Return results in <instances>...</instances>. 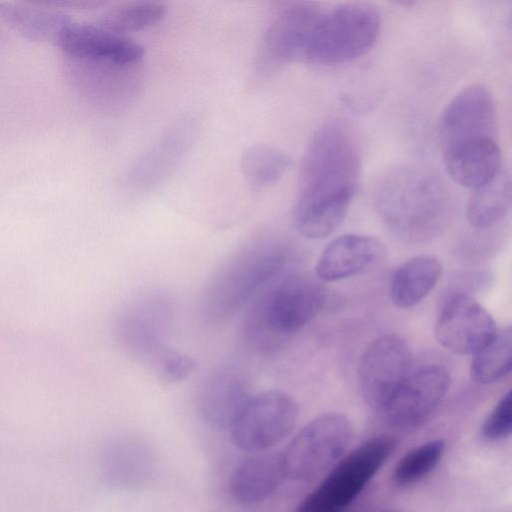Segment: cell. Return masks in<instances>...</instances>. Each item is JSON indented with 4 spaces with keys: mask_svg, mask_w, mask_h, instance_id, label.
<instances>
[{
    "mask_svg": "<svg viewBox=\"0 0 512 512\" xmlns=\"http://www.w3.org/2000/svg\"><path fill=\"white\" fill-rule=\"evenodd\" d=\"M57 45L75 58L107 60L119 65L139 61L145 50L136 41L108 31L101 26L71 23Z\"/></svg>",
    "mask_w": 512,
    "mask_h": 512,
    "instance_id": "9a60e30c",
    "label": "cell"
},
{
    "mask_svg": "<svg viewBox=\"0 0 512 512\" xmlns=\"http://www.w3.org/2000/svg\"><path fill=\"white\" fill-rule=\"evenodd\" d=\"M491 315L475 299L465 294L450 297L443 305L435 336L447 350L460 355H475L496 335Z\"/></svg>",
    "mask_w": 512,
    "mask_h": 512,
    "instance_id": "5bb4252c",
    "label": "cell"
},
{
    "mask_svg": "<svg viewBox=\"0 0 512 512\" xmlns=\"http://www.w3.org/2000/svg\"><path fill=\"white\" fill-rule=\"evenodd\" d=\"M285 477L282 454H257L235 468L230 478V493L240 504H257L273 495Z\"/></svg>",
    "mask_w": 512,
    "mask_h": 512,
    "instance_id": "d6986e66",
    "label": "cell"
},
{
    "mask_svg": "<svg viewBox=\"0 0 512 512\" xmlns=\"http://www.w3.org/2000/svg\"><path fill=\"white\" fill-rule=\"evenodd\" d=\"M449 383V373L439 365L411 371L379 415L394 428H417L436 411L448 391Z\"/></svg>",
    "mask_w": 512,
    "mask_h": 512,
    "instance_id": "7c38bea8",
    "label": "cell"
},
{
    "mask_svg": "<svg viewBox=\"0 0 512 512\" xmlns=\"http://www.w3.org/2000/svg\"><path fill=\"white\" fill-rule=\"evenodd\" d=\"M481 434L488 441L512 435V389L506 393L482 424Z\"/></svg>",
    "mask_w": 512,
    "mask_h": 512,
    "instance_id": "4316f807",
    "label": "cell"
},
{
    "mask_svg": "<svg viewBox=\"0 0 512 512\" xmlns=\"http://www.w3.org/2000/svg\"><path fill=\"white\" fill-rule=\"evenodd\" d=\"M512 371V326L496 333L492 340L475 354L470 367L473 381L490 384Z\"/></svg>",
    "mask_w": 512,
    "mask_h": 512,
    "instance_id": "cb8c5ba5",
    "label": "cell"
},
{
    "mask_svg": "<svg viewBox=\"0 0 512 512\" xmlns=\"http://www.w3.org/2000/svg\"><path fill=\"white\" fill-rule=\"evenodd\" d=\"M375 206L381 222L393 235L417 242L437 227L444 211V191L429 172L402 166L381 178Z\"/></svg>",
    "mask_w": 512,
    "mask_h": 512,
    "instance_id": "7a4b0ae2",
    "label": "cell"
},
{
    "mask_svg": "<svg viewBox=\"0 0 512 512\" xmlns=\"http://www.w3.org/2000/svg\"><path fill=\"white\" fill-rule=\"evenodd\" d=\"M361 148L353 127L333 118L314 132L304 152L293 207L295 229L309 239L332 234L357 192Z\"/></svg>",
    "mask_w": 512,
    "mask_h": 512,
    "instance_id": "6da1fadb",
    "label": "cell"
},
{
    "mask_svg": "<svg viewBox=\"0 0 512 512\" xmlns=\"http://www.w3.org/2000/svg\"><path fill=\"white\" fill-rule=\"evenodd\" d=\"M412 352L398 335L374 339L363 351L358 365V382L366 404L379 414L411 372Z\"/></svg>",
    "mask_w": 512,
    "mask_h": 512,
    "instance_id": "30bf717a",
    "label": "cell"
},
{
    "mask_svg": "<svg viewBox=\"0 0 512 512\" xmlns=\"http://www.w3.org/2000/svg\"><path fill=\"white\" fill-rule=\"evenodd\" d=\"M162 293L138 296L120 312L115 332L122 348L158 378L179 354L169 346L174 309Z\"/></svg>",
    "mask_w": 512,
    "mask_h": 512,
    "instance_id": "5b68a950",
    "label": "cell"
},
{
    "mask_svg": "<svg viewBox=\"0 0 512 512\" xmlns=\"http://www.w3.org/2000/svg\"><path fill=\"white\" fill-rule=\"evenodd\" d=\"M383 252L382 243L374 237L342 235L325 247L316 264L315 275L322 282L355 276L375 264Z\"/></svg>",
    "mask_w": 512,
    "mask_h": 512,
    "instance_id": "e0dca14e",
    "label": "cell"
},
{
    "mask_svg": "<svg viewBox=\"0 0 512 512\" xmlns=\"http://www.w3.org/2000/svg\"><path fill=\"white\" fill-rule=\"evenodd\" d=\"M167 6L157 1H137L114 7L99 19V26L113 33L123 35L149 27L160 21L166 14Z\"/></svg>",
    "mask_w": 512,
    "mask_h": 512,
    "instance_id": "d4e9b609",
    "label": "cell"
},
{
    "mask_svg": "<svg viewBox=\"0 0 512 512\" xmlns=\"http://www.w3.org/2000/svg\"><path fill=\"white\" fill-rule=\"evenodd\" d=\"M249 384L238 372L219 369L203 381L198 397L203 418L215 428H231L251 399Z\"/></svg>",
    "mask_w": 512,
    "mask_h": 512,
    "instance_id": "2e32d148",
    "label": "cell"
},
{
    "mask_svg": "<svg viewBox=\"0 0 512 512\" xmlns=\"http://www.w3.org/2000/svg\"><path fill=\"white\" fill-rule=\"evenodd\" d=\"M396 445V439L389 435L374 436L362 442L342 457L296 512H347Z\"/></svg>",
    "mask_w": 512,
    "mask_h": 512,
    "instance_id": "52a82bcc",
    "label": "cell"
},
{
    "mask_svg": "<svg viewBox=\"0 0 512 512\" xmlns=\"http://www.w3.org/2000/svg\"><path fill=\"white\" fill-rule=\"evenodd\" d=\"M353 438V427L342 413L322 414L307 423L282 453L286 478L310 481L333 468Z\"/></svg>",
    "mask_w": 512,
    "mask_h": 512,
    "instance_id": "ba28073f",
    "label": "cell"
},
{
    "mask_svg": "<svg viewBox=\"0 0 512 512\" xmlns=\"http://www.w3.org/2000/svg\"><path fill=\"white\" fill-rule=\"evenodd\" d=\"M497 116L491 91L483 84L462 89L446 106L439 122L442 150L476 140H495Z\"/></svg>",
    "mask_w": 512,
    "mask_h": 512,
    "instance_id": "4fadbf2b",
    "label": "cell"
},
{
    "mask_svg": "<svg viewBox=\"0 0 512 512\" xmlns=\"http://www.w3.org/2000/svg\"><path fill=\"white\" fill-rule=\"evenodd\" d=\"M290 164L291 158L287 153L268 144L250 146L241 158L243 175L254 189L273 185L285 174Z\"/></svg>",
    "mask_w": 512,
    "mask_h": 512,
    "instance_id": "603a6c76",
    "label": "cell"
},
{
    "mask_svg": "<svg viewBox=\"0 0 512 512\" xmlns=\"http://www.w3.org/2000/svg\"><path fill=\"white\" fill-rule=\"evenodd\" d=\"M321 9L301 2L283 9L268 26L257 54L256 67L267 75L304 60Z\"/></svg>",
    "mask_w": 512,
    "mask_h": 512,
    "instance_id": "8fae6325",
    "label": "cell"
},
{
    "mask_svg": "<svg viewBox=\"0 0 512 512\" xmlns=\"http://www.w3.org/2000/svg\"><path fill=\"white\" fill-rule=\"evenodd\" d=\"M289 258V246L279 240H261L246 247L209 280L201 296V314L208 320L229 317L275 278Z\"/></svg>",
    "mask_w": 512,
    "mask_h": 512,
    "instance_id": "277c9868",
    "label": "cell"
},
{
    "mask_svg": "<svg viewBox=\"0 0 512 512\" xmlns=\"http://www.w3.org/2000/svg\"><path fill=\"white\" fill-rule=\"evenodd\" d=\"M379 31V14L367 4L347 3L321 9L305 61L319 65L353 61L371 49Z\"/></svg>",
    "mask_w": 512,
    "mask_h": 512,
    "instance_id": "8992f818",
    "label": "cell"
},
{
    "mask_svg": "<svg viewBox=\"0 0 512 512\" xmlns=\"http://www.w3.org/2000/svg\"><path fill=\"white\" fill-rule=\"evenodd\" d=\"M441 273V263L433 256L419 255L405 261L392 275L391 301L403 309L415 306L433 290Z\"/></svg>",
    "mask_w": 512,
    "mask_h": 512,
    "instance_id": "44dd1931",
    "label": "cell"
},
{
    "mask_svg": "<svg viewBox=\"0 0 512 512\" xmlns=\"http://www.w3.org/2000/svg\"><path fill=\"white\" fill-rule=\"evenodd\" d=\"M512 208V173L501 170L490 181L475 189L466 209L469 223L477 228L489 227Z\"/></svg>",
    "mask_w": 512,
    "mask_h": 512,
    "instance_id": "7402d4cb",
    "label": "cell"
},
{
    "mask_svg": "<svg viewBox=\"0 0 512 512\" xmlns=\"http://www.w3.org/2000/svg\"><path fill=\"white\" fill-rule=\"evenodd\" d=\"M445 451V441L431 440L403 455L398 461L392 479L398 486L412 485L430 474L440 462Z\"/></svg>",
    "mask_w": 512,
    "mask_h": 512,
    "instance_id": "484cf974",
    "label": "cell"
},
{
    "mask_svg": "<svg viewBox=\"0 0 512 512\" xmlns=\"http://www.w3.org/2000/svg\"><path fill=\"white\" fill-rule=\"evenodd\" d=\"M298 406L285 392L269 390L251 397L230 428L233 444L260 452L286 438L298 419Z\"/></svg>",
    "mask_w": 512,
    "mask_h": 512,
    "instance_id": "9c48e42d",
    "label": "cell"
},
{
    "mask_svg": "<svg viewBox=\"0 0 512 512\" xmlns=\"http://www.w3.org/2000/svg\"><path fill=\"white\" fill-rule=\"evenodd\" d=\"M445 168L459 185L477 189L502 169V154L495 140H476L443 149Z\"/></svg>",
    "mask_w": 512,
    "mask_h": 512,
    "instance_id": "ac0fdd59",
    "label": "cell"
},
{
    "mask_svg": "<svg viewBox=\"0 0 512 512\" xmlns=\"http://www.w3.org/2000/svg\"><path fill=\"white\" fill-rule=\"evenodd\" d=\"M326 299L327 290L316 275H287L254 302L245 322L246 335L262 348H273L312 322Z\"/></svg>",
    "mask_w": 512,
    "mask_h": 512,
    "instance_id": "3957f363",
    "label": "cell"
},
{
    "mask_svg": "<svg viewBox=\"0 0 512 512\" xmlns=\"http://www.w3.org/2000/svg\"><path fill=\"white\" fill-rule=\"evenodd\" d=\"M510 23H511V25H512V14H511V16H510Z\"/></svg>",
    "mask_w": 512,
    "mask_h": 512,
    "instance_id": "f1b7e54d",
    "label": "cell"
},
{
    "mask_svg": "<svg viewBox=\"0 0 512 512\" xmlns=\"http://www.w3.org/2000/svg\"><path fill=\"white\" fill-rule=\"evenodd\" d=\"M378 512H404V511L397 510V509H385V510H381V511H378Z\"/></svg>",
    "mask_w": 512,
    "mask_h": 512,
    "instance_id": "83f0119b",
    "label": "cell"
},
{
    "mask_svg": "<svg viewBox=\"0 0 512 512\" xmlns=\"http://www.w3.org/2000/svg\"><path fill=\"white\" fill-rule=\"evenodd\" d=\"M0 19L29 40L56 45L64 30L73 23L69 15L41 2L0 1Z\"/></svg>",
    "mask_w": 512,
    "mask_h": 512,
    "instance_id": "ffe728a7",
    "label": "cell"
}]
</instances>
